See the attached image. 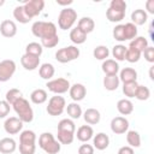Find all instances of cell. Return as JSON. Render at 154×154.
Wrapping results in <instances>:
<instances>
[{"mask_svg":"<svg viewBox=\"0 0 154 154\" xmlns=\"http://www.w3.org/2000/svg\"><path fill=\"white\" fill-rule=\"evenodd\" d=\"M36 152V134L32 130H23L19 134V153L35 154Z\"/></svg>","mask_w":154,"mask_h":154,"instance_id":"cell-1","label":"cell"},{"mask_svg":"<svg viewBox=\"0 0 154 154\" xmlns=\"http://www.w3.org/2000/svg\"><path fill=\"white\" fill-rule=\"evenodd\" d=\"M31 32L34 36H36L41 40L58 35L57 34V25L53 22H45V20H36L35 23H32Z\"/></svg>","mask_w":154,"mask_h":154,"instance_id":"cell-2","label":"cell"},{"mask_svg":"<svg viewBox=\"0 0 154 154\" xmlns=\"http://www.w3.org/2000/svg\"><path fill=\"white\" fill-rule=\"evenodd\" d=\"M13 109L17 114V117L23 122V123H31L34 120V111L26 99L23 96L18 99L13 105Z\"/></svg>","mask_w":154,"mask_h":154,"instance_id":"cell-3","label":"cell"},{"mask_svg":"<svg viewBox=\"0 0 154 154\" xmlns=\"http://www.w3.org/2000/svg\"><path fill=\"white\" fill-rule=\"evenodd\" d=\"M38 147L47 154H58L61 149V144L57 141L53 134L42 132L38 137Z\"/></svg>","mask_w":154,"mask_h":154,"instance_id":"cell-4","label":"cell"},{"mask_svg":"<svg viewBox=\"0 0 154 154\" xmlns=\"http://www.w3.org/2000/svg\"><path fill=\"white\" fill-rule=\"evenodd\" d=\"M77 20V12L71 7H64L58 16V26L61 30H67L73 26Z\"/></svg>","mask_w":154,"mask_h":154,"instance_id":"cell-5","label":"cell"},{"mask_svg":"<svg viewBox=\"0 0 154 154\" xmlns=\"http://www.w3.org/2000/svg\"><path fill=\"white\" fill-rule=\"evenodd\" d=\"M79 54L81 52L79 48H77V46H66L55 52V59L61 64H66L76 60L79 57Z\"/></svg>","mask_w":154,"mask_h":154,"instance_id":"cell-6","label":"cell"},{"mask_svg":"<svg viewBox=\"0 0 154 154\" xmlns=\"http://www.w3.org/2000/svg\"><path fill=\"white\" fill-rule=\"evenodd\" d=\"M66 107V101L63 96L60 95H54L48 100V105L46 107V111L49 116L52 117H57L60 116Z\"/></svg>","mask_w":154,"mask_h":154,"instance_id":"cell-7","label":"cell"},{"mask_svg":"<svg viewBox=\"0 0 154 154\" xmlns=\"http://www.w3.org/2000/svg\"><path fill=\"white\" fill-rule=\"evenodd\" d=\"M46 87L51 93H53L55 95H61V94H65V93L69 91L71 84L66 78L59 77V78H54V79L47 81Z\"/></svg>","mask_w":154,"mask_h":154,"instance_id":"cell-8","label":"cell"},{"mask_svg":"<svg viewBox=\"0 0 154 154\" xmlns=\"http://www.w3.org/2000/svg\"><path fill=\"white\" fill-rule=\"evenodd\" d=\"M16 63L12 59H5L0 61V82H7L16 72Z\"/></svg>","mask_w":154,"mask_h":154,"instance_id":"cell-9","label":"cell"},{"mask_svg":"<svg viewBox=\"0 0 154 154\" xmlns=\"http://www.w3.org/2000/svg\"><path fill=\"white\" fill-rule=\"evenodd\" d=\"M23 7H24L26 16L30 19H32L42 12V10L45 7V1L43 0H26V1H24Z\"/></svg>","mask_w":154,"mask_h":154,"instance_id":"cell-10","label":"cell"},{"mask_svg":"<svg viewBox=\"0 0 154 154\" xmlns=\"http://www.w3.org/2000/svg\"><path fill=\"white\" fill-rule=\"evenodd\" d=\"M23 124L24 123L18 117H10V118H6V120L4 123V130L8 135H17V134L22 132Z\"/></svg>","mask_w":154,"mask_h":154,"instance_id":"cell-11","label":"cell"},{"mask_svg":"<svg viewBox=\"0 0 154 154\" xmlns=\"http://www.w3.org/2000/svg\"><path fill=\"white\" fill-rule=\"evenodd\" d=\"M111 130L113 134L116 135H123L126 134V131L129 130V120L125 117H114L111 120Z\"/></svg>","mask_w":154,"mask_h":154,"instance_id":"cell-12","label":"cell"},{"mask_svg":"<svg viewBox=\"0 0 154 154\" xmlns=\"http://www.w3.org/2000/svg\"><path fill=\"white\" fill-rule=\"evenodd\" d=\"M69 94H70V97L75 101V102H78V101H82L85 95H87V88L84 84L82 83H75L70 87L69 89Z\"/></svg>","mask_w":154,"mask_h":154,"instance_id":"cell-13","label":"cell"},{"mask_svg":"<svg viewBox=\"0 0 154 154\" xmlns=\"http://www.w3.org/2000/svg\"><path fill=\"white\" fill-rule=\"evenodd\" d=\"M20 64L25 70L34 71L40 66V58L35 57V55H31V54L24 53L22 55V58H20Z\"/></svg>","mask_w":154,"mask_h":154,"instance_id":"cell-14","label":"cell"},{"mask_svg":"<svg viewBox=\"0 0 154 154\" xmlns=\"http://www.w3.org/2000/svg\"><path fill=\"white\" fill-rule=\"evenodd\" d=\"M0 34L4 36V37H13L16 36L17 34V25L13 20H10V19H5L1 22L0 24Z\"/></svg>","mask_w":154,"mask_h":154,"instance_id":"cell-15","label":"cell"},{"mask_svg":"<svg viewBox=\"0 0 154 154\" xmlns=\"http://www.w3.org/2000/svg\"><path fill=\"white\" fill-rule=\"evenodd\" d=\"M101 70L105 76H114L119 72V64L114 59H106L102 61Z\"/></svg>","mask_w":154,"mask_h":154,"instance_id":"cell-16","label":"cell"},{"mask_svg":"<svg viewBox=\"0 0 154 154\" xmlns=\"http://www.w3.org/2000/svg\"><path fill=\"white\" fill-rule=\"evenodd\" d=\"M93 147L97 150H105L109 146V137L105 132H97L93 136Z\"/></svg>","mask_w":154,"mask_h":154,"instance_id":"cell-17","label":"cell"},{"mask_svg":"<svg viewBox=\"0 0 154 154\" xmlns=\"http://www.w3.org/2000/svg\"><path fill=\"white\" fill-rule=\"evenodd\" d=\"M82 116H83V119L85 120V123L89 125L99 124L101 120V113L96 108H87Z\"/></svg>","mask_w":154,"mask_h":154,"instance_id":"cell-18","label":"cell"},{"mask_svg":"<svg viewBox=\"0 0 154 154\" xmlns=\"http://www.w3.org/2000/svg\"><path fill=\"white\" fill-rule=\"evenodd\" d=\"M76 136H77V140L83 142V143H87L88 141H90L94 136V130L90 125H81L78 129H77V132H75Z\"/></svg>","mask_w":154,"mask_h":154,"instance_id":"cell-19","label":"cell"},{"mask_svg":"<svg viewBox=\"0 0 154 154\" xmlns=\"http://www.w3.org/2000/svg\"><path fill=\"white\" fill-rule=\"evenodd\" d=\"M17 149V143L12 137H4L0 140V153L12 154Z\"/></svg>","mask_w":154,"mask_h":154,"instance_id":"cell-20","label":"cell"},{"mask_svg":"<svg viewBox=\"0 0 154 154\" xmlns=\"http://www.w3.org/2000/svg\"><path fill=\"white\" fill-rule=\"evenodd\" d=\"M119 81L123 83H130V82H137V71L132 67H124L120 70L119 73Z\"/></svg>","mask_w":154,"mask_h":154,"instance_id":"cell-21","label":"cell"},{"mask_svg":"<svg viewBox=\"0 0 154 154\" xmlns=\"http://www.w3.org/2000/svg\"><path fill=\"white\" fill-rule=\"evenodd\" d=\"M147 20H148V14H147L146 10L137 8L135 11H132V13H131V23L132 24H135L136 26H140V25L146 24Z\"/></svg>","mask_w":154,"mask_h":154,"instance_id":"cell-22","label":"cell"},{"mask_svg":"<svg viewBox=\"0 0 154 154\" xmlns=\"http://www.w3.org/2000/svg\"><path fill=\"white\" fill-rule=\"evenodd\" d=\"M77 26H78L84 34L88 35V34H90V32L94 31V29H95V22H94V19L90 18V17H82V18L78 20Z\"/></svg>","mask_w":154,"mask_h":154,"instance_id":"cell-23","label":"cell"},{"mask_svg":"<svg viewBox=\"0 0 154 154\" xmlns=\"http://www.w3.org/2000/svg\"><path fill=\"white\" fill-rule=\"evenodd\" d=\"M117 109L122 116H129L134 112V103L129 99H120L117 102Z\"/></svg>","mask_w":154,"mask_h":154,"instance_id":"cell-24","label":"cell"},{"mask_svg":"<svg viewBox=\"0 0 154 154\" xmlns=\"http://www.w3.org/2000/svg\"><path fill=\"white\" fill-rule=\"evenodd\" d=\"M47 99H48L47 91L45 89H41V88L32 90L31 94H30V100L35 105H42V103H45L47 101Z\"/></svg>","mask_w":154,"mask_h":154,"instance_id":"cell-25","label":"cell"},{"mask_svg":"<svg viewBox=\"0 0 154 154\" xmlns=\"http://www.w3.org/2000/svg\"><path fill=\"white\" fill-rule=\"evenodd\" d=\"M54 73H55V69H54V66L51 63H45V64H41L40 65L38 75H40V77L42 79L51 81L52 77L54 76Z\"/></svg>","mask_w":154,"mask_h":154,"instance_id":"cell-26","label":"cell"},{"mask_svg":"<svg viewBox=\"0 0 154 154\" xmlns=\"http://www.w3.org/2000/svg\"><path fill=\"white\" fill-rule=\"evenodd\" d=\"M67 116L70 117V119H79L83 114L82 107L78 105V102H71L67 103V106L65 107Z\"/></svg>","mask_w":154,"mask_h":154,"instance_id":"cell-27","label":"cell"},{"mask_svg":"<svg viewBox=\"0 0 154 154\" xmlns=\"http://www.w3.org/2000/svg\"><path fill=\"white\" fill-rule=\"evenodd\" d=\"M119 83H120V81H119V77L117 75H114V76H105L103 81H102V84H103L105 89L108 90V91L117 90L118 87H119Z\"/></svg>","mask_w":154,"mask_h":154,"instance_id":"cell-28","label":"cell"},{"mask_svg":"<svg viewBox=\"0 0 154 154\" xmlns=\"http://www.w3.org/2000/svg\"><path fill=\"white\" fill-rule=\"evenodd\" d=\"M70 40L75 45H82L87 41V34H84L78 26H76L70 31Z\"/></svg>","mask_w":154,"mask_h":154,"instance_id":"cell-29","label":"cell"},{"mask_svg":"<svg viewBox=\"0 0 154 154\" xmlns=\"http://www.w3.org/2000/svg\"><path fill=\"white\" fill-rule=\"evenodd\" d=\"M126 142L129 147L131 148H138L141 146V136L135 130H128L126 131Z\"/></svg>","mask_w":154,"mask_h":154,"instance_id":"cell-30","label":"cell"},{"mask_svg":"<svg viewBox=\"0 0 154 154\" xmlns=\"http://www.w3.org/2000/svg\"><path fill=\"white\" fill-rule=\"evenodd\" d=\"M106 17H107V19H108L109 22H112V23H119V22H122V20L124 19L125 12H124V11L113 10V8L108 7L107 11H106Z\"/></svg>","mask_w":154,"mask_h":154,"instance_id":"cell-31","label":"cell"},{"mask_svg":"<svg viewBox=\"0 0 154 154\" xmlns=\"http://www.w3.org/2000/svg\"><path fill=\"white\" fill-rule=\"evenodd\" d=\"M129 47H131L134 49H137L138 52L142 53L148 47V40L146 37H143V36H136L134 40L130 41Z\"/></svg>","mask_w":154,"mask_h":154,"instance_id":"cell-32","label":"cell"},{"mask_svg":"<svg viewBox=\"0 0 154 154\" xmlns=\"http://www.w3.org/2000/svg\"><path fill=\"white\" fill-rule=\"evenodd\" d=\"M13 18H14L17 22L22 23V24H26V23H29V22L31 20V19L26 16L23 5H22V6L19 5V6H16V7H14V10H13Z\"/></svg>","mask_w":154,"mask_h":154,"instance_id":"cell-33","label":"cell"},{"mask_svg":"<svg viewBox=\"0 0 154 154\" xmlns=\"http://www.w3.org/2000/svg\"><path fill=\"white\" fill-rule=\"evenodd\" d=\"M57 130L67 131V132L75 134V132H76V125H75V123H73L72 119H70V118H64V119H61V120L58 123Z\"/></svg>","mask_w":154,"mask_h":154,"instance_id":"cell-34","label":"cell"},{"mask_svg":"<svg viewBox=\"0 0 154 154\" xmlns=\"http://www.w3.org/2000/svg\"><path fill=\"white\" fill-rule=\"evenodd\" d=\"M73 140H75V134L57 130V141L60 144H71L73 142Z\"/></svg>","mask_w":154,"mask_h":154,"instance_id":"cell-35","label":"cell"},{"mask_svg":"<svg viewBox=\"0 0 154 154\" xmlns=\"http://www.w3.org/2000/svg\"><path fill=\"white\" fill-rule=\"evenodd\" d=\"M25 53L40 58V57L42 55V53H43V47H42L41 43H38V42H30V43H28L26 47H25Z\"/></svg>","mask_w":154,"mask_h":154,"instance_id":"cell-36","label":"cell"},{"mask_svg":"<svg viewBox=\"0 0 154 154\" xmlns=\"http://www.w3.org/2000/svg\"><path fill=\"white\" fill-rule=\"evenodd\" d=\"M93 55L95 59L97 60H106L109 55V49L107 46H103V45H100V46H96L93 51Z\"/></svg>","mask_w":154,"mask_h":154,"instance_id":"cell-37","label":"cell"},{"mask_svg":"<svg viewBox=\"0 0 154 154\" xmlns=\"http://www.w3.org/2000/svg\"><path fill=\"white\" fill-rule=\"evenodd\" d=\"M126 49H128V47H125L124 45H116L112 48V55H113L114 60L116 61H124L125 60Z\"/></svg>","mask_w":154,"mask_h":154,"instance_id":"cell-38","label":"cell"},{"mask_svg":"<svg viewBox=\"0 0 154 154\" xmlns=\"http://www.w3.org/2000/svg\"><path fill=\"white\" fill-rule=\"evenodd\" d=\"M124 25V36H125V41L126 40H134L136 36H137V26L135 24H132L131 22L130 23H126V24H123Z\"/></svg>","mask_w":154,"mask_h":154,"instance_id":"cell-39","label":"cell"},{"mask_svg":"<svg viewBox=\"0 0 154 154\" xmlns=\"http://www.w3.org/2000/svg\"><path fill=\"white\" fill-rule=\"evenodd\" d=\"M22 97V91L19 90V89H17V88H12V89H10V90H7V93H6V95H5V100L12 106L18 99H20Z\"/></svg>","mask_w":154,"mask_h":154,"instance_id":"cell-40","label":"cell"},{"mask_svg":"<svg viewBox=\"0 0 154 154\" xmlns=\"http://www.w3.org/2000/svg\"><path fill=\"white\" fill-rule=\"evenodd\" d=\"M150 96V90L148 87H144V85H141L138 84L137 89H136V93H135V97L140 101H146L148 100Z\"/></svg>","mask_w":154,"mask_h":154,"instance_id":"cell-41","label":"cell"},{"mask_svg":"<svg viewBox=\"0 0 154 154\" xmlns=\"http://www.w3.org/2000/svg\"><path fill=\"white\" fill-rule=\"evenodd\" d=\"M138 87L137 82H130V83H123V93L126 97H135L136 89Z\"/></svg>","mask_w":154,"mask_h":154,"instance_id":"cell-42","label":"cell"},{"mask_svg":"<svg viewBox=\"0 0 154 154\" xmlns=\"http://www.w3.org/2000/svg\"><path fill=\"white\" fill-rule=\"evenodd\" d=\"M141 55H142L141 52H138L137 49H134V48L129 47V48L126 49L125 60L129 61V63H131V64H132V63H137V61L141 59Z\"/></svg>","mask_w":154,"mask_h":154,"instance_id":"cell-43","label":"cell"},{"mask_svg":"<svg viewBox=\"0 0 154 154\" xmlns=\"http://www.w3.org/2000/svg\"><path fill=\"white\" fill-rule=\"evenodd\" d=\"M112 35H113V38L118 42H124L125 41V36H124V25L123 24H118L113 28V31H112Z\"/></svg>","mask_w":154,"mask_h":154,"instance_id":"cell-44","label":"cell"},{"mask_svg":"<svg viewBox=\"0 0 154 154\" xmlns=\"http://www.w3.org/2000/svg\"><path fill=\"white\" fill-rule=\"evenodd\" d=\"M59 43V36H51V37H46L41 40V46L43 48H54Z\"/></svg>","mask_w":154,"mask_h":154,"instance_id":"cell-45","label":"cell"},{"mask_svg":"<svg viewBox=\"0 0 154 154\" xmlns=\"http://www.w3.org/2000/svg\"><path fill=\"white\" fill-rule=\"evenodd\" d=\"M10 111H11V105L6 100L0 101V119L6 118L10 113Z\"/></svg>","mask_w":154,"mask_h":154,"instance_id":"cell-46","label":"cell"},{"mask_svg":"<svg viewBox=\"0 0 154 154\" xmlns=\"http://www.w3.org/2000/svg\"><path fill=\"white\" fill-rule=\"evenodd\" d=\"M126 2L124 0H112L109 4V7L113 10H118V11H126Z\"/></svg>","mask_w":154,"mask_h":154,"instance_id":"cell-47","label":"cell"},{"mask_svg":"<svg viewBox=\"0 0 154 154\" xmlns=\"http://www.w3.org/2000/svg\"><path fill=\"white\" fill-rule=\"evenodd\" d=\"M142 53H143V55H144V59H146L148 63H150V64L154 63V47L148 46Z\"/></svg>","mask_w":154,"mask_h":154,"instance_id":"cell-48","label":"cell"},{"mask_svg":"<svg viewBox=\"0 0 154 154\" xmlns=\"http://www.w3.org/2000/svg\"><path fill=\"white\" fill-rule=\"evenodd\" d=\"M94 147L91 144H88V143H84V144H81L79 148H78V154H94Z\"/></svg>","mask_w":154,"mask_h":154,"instance_id":"cell-49","label":"cell"},{"mask_svg":"<svg viewBox=\"0 0 154 154\" xmlns=\"http://www.w3.org/2000/svg\"><path fill=\"white\" fill-rule=\"evenodd\" d=\"M117 154H135V152H134V148H131L129 146H124V147L119 148Z\"/></svg>","mask_w":154,"mask_h":154,"instance_id":"cell-50","label":"cell"},{"mask_svg":"<svg viewBox=\"0 0 154 154\" xmlns=\"http://www.w3.org/2000/svg\"><path fill=\"white\" fill-rule=\"evenodd\" d=\"M146 8H147L146 12H148V13H150V14H154V0H148V1L146 2ZM148 13H147V14H148Z\"/></svg>","mask_w":154,"mask_h":154,"instance_id":"cell-51","label":"cell"},{"mask_svg":"<svg viewBox=\"0 0 154 154\" xmlns=\"http://www.w3.org/2000/svg\"><path fill=\"white\" fill-rule=\"evenodd\" d=\"M58 5H61V6H67V5H71L72 4V0H69V1H57Z\"/></svg>","mask_w":154,"mask_h":154,"instance_id":"cell-52","label":"cell"},{"mask_svg":"<svg viewBox=\"0 0 154 154\" xmlns=\"http://www.w3.org/2000/svg\"><path fill=\"white\" fill-rule=\"evenodd\" d=\"M153 69H154V66H152V67L149 69V77H150V79H152V81H154V76H153Z\"/></svg>","mask_w":154,"mask_h":154,"instance_id":"cell-53","label":"cell"},{"mask_svg":"<svg viewBox=\"0 0 154 154\" xmlns=\"http://www.w3.org/2000/svg\"><path fill=\"white\" fill-rule=\"evenodd\" d=\"M4 4H5V1H4V0H0V6H2Z\"/></svg>","mask_w":154,"mask_h":154,"instance_id":"cell-54","label":"cell"}]
</instances>
